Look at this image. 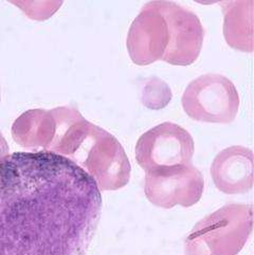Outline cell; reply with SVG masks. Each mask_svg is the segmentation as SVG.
<instances>
[{
    "label": "cell",
    "instance_id": "obj_1",
    "mask_svg": "<svg viewBox=\"0 0 254 255\" xmlns=\"http://www.w3.org/2000/svg\"><path fill=\"white\" fill-rule=\"evenodd\" d=\"M97 182L52 151L0 161V255H86L102 212Z\"/></svg>",
    "mask_w": 254,
    "mask_h": 255
},
{
    "label": "cell",
    "instance_id": "obj_2",
    "mask_svg": "<svg viewBox=\"0 0 254 255\" xmlns=\"http://www.w3.org/2000/svg\"><path fill=\"white\" fill-rule=\"evenodd\" d=\"M203 37L205 30L196 14L172 1H150L132 21L126 47L135 65L163 61L189 66L198 58Z\"/></svg>",
    "mask_w": 254,
    "mask_h": 255
},
{
    "label": "cell",
    "instance_id": "obj_3",
    "mask_svg": "<svg viewBox=\"0 0 254 255\" xmlns=\"http://www.w3.org/2000/svg\"><path fill=\"white\" fill-rule=\"evenodd\" d=\"M54 134L47 148L81 166L100 191H117L129 182L131 166L121 143L90 123L74 107L52 110Z\"/></svg>",
    "mask_w": 254,
    "mask_h": 255
},
{
    "label": "cell",
    "instance_id": "obj_4",
    "mask_svg": "<svg viewBox=\"0 0 254 255\" xmlns=\"http://www.w3.org/2000/svg\"><path fill=\"white\" fill-rule=\"evenodd\" d=\"M252 229V206L226 205L195 225L184 241V255H237Z\"/></svg>",
    "mask_w": 254,
    "mask_h": 255
},
{
    "label": "cell",
    "instance_id": "obj_5",
    "mask_svg": "<svg viewBox=\"0 0 254 255\" xmlns=\"http://www.w3.org/2000/svg\"><path fill=\"white\" fill-rule=\"evenodd\" d=\"M185 114L198 122L229 124L240 109V96L234 84L216 73L203 74L192 81L181 99Z\"/></svg>",
    "mask_w": 254,
    "mask_h": 255
},
{
    "label": "cell",
    "instance_id": "obj_6",
    "mask_svg": "<svg viewBox=\"0 0 254 255\" xmlns=\"http://www.w3.org/2000/svg\"><path fill=\"white\" fill-rule=\"evenodd\" d=\"M195 150L194 140L183 127L164 122L144 132L135 144V160L152 174L191 163Z\"/></svg>",
    "mask_w": 254,
    "mask_h": 255
},
{
    "label": "cell",
    "instance_id": "obj_7",
    "mask_svg": "<svg viewBox=\"0 0 254 255\" xmlns=\"http://www.w3.org/2000/svg\"><path fill=\"white\" fill-rule=\"evenodd\" d=\"M203 190V176L192 163L159 173H145L144 193L159 208H190L200 200Z\"/></svg>",
    "mask_w": 254,
    "mask_h": 255
},
{
    "label": "cell",
    "instance_id": "obj_8",
    "mask_svg": "<svg viewBox=\"0 0 254 255\" xmlns=\"http://www.w3.org/2000/svg\"><path fill=\"white\" fill-rule=\"evenodd\" d=\"M253 151L234 145L218 152L211 165L216 188L225 194H242L253 188Z\"/></svg>",
    "mask_w": 254,
    "mask_h": 255
},
{
    "label": "cell",
    "instance_id": "obj_9",
    "mask_svg": "<svg viewBox=\"0 0 254 255\" xmlns=\"http://www.w3.org/2000/svg\"><path fill=\"white\" fill-rule=\"evenodd\" d=\"M54 134V117L51 110L32 109L22 114L12 127L15 142L27 148L47 150Z\"/></svg>",
    "mask_w": 254,
    "mask_h": 255
},
{
    "label": "cell",
    "instance_id": "obj_10",
    "mask_svg": "<svg viewBox=\"0 0 254 255\" xmlns=\"http://www.w3.org/2000/svg\"><path fill=\"white\" fill-rule=\"evenodd\" d=\"M225 14L224 34L229 46L253 51V1L222 2Z\"/></svg>",
    "mask_w": 254,
    "mask_h": 255
},
{
    "label": "cell",
    "instance_id": "obj_11",
    "mask_svg": "<svg viewBox=\"0 0 254 255\" xmlns=\"http://www.w3.org/2000/svg\"><path fill=\"white\" fill-rule=\"evenodd\" d=\"M172 100V91L167 85L158 78L146 81L142 91V103L149 109L158 110L165 107Z\"/></svg>",
    "mask_w": 254,
    "mask_h": 255
},
{
    "label": "cell",
    "instance_id": "obj_12",
    "mask_svg": "<svg viewBox=\"0 0 254 255\" xmlns=\"http://www.w3.org/2000/svg\"><path fill=\"white\" fill-rule=\"evenodd\" d=\"M8 156V145L3 138L2 133L0 132V161H2L5 157Z\"/></svg>",
    "mask_w": 254,
    "mask_h": 255
}]
</instances>
